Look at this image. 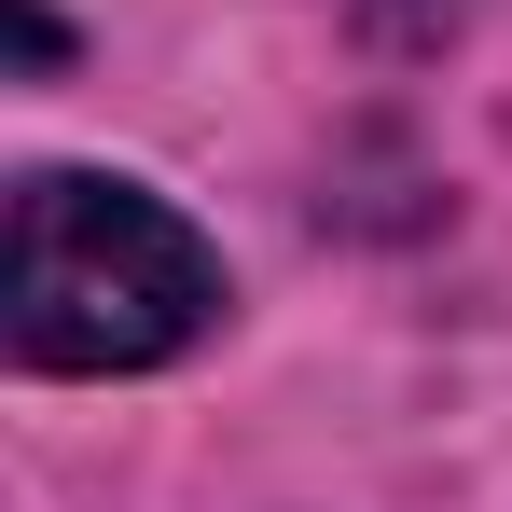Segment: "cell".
<instances>
[{
	"instance_id": "6da1fadb",
	"label": "cell",
	"mask_w": 512,
	"mask_h": 512,
	"mask_svg": "<svg viewBox=\"0 0 512 512\" xmlns=\"http://www.w3.org/2000/svg\"><path fill=\"white\" fill-rule=\"evenodd\" d=\"M222 319V250L139 180H14V360L28 374H153Z\"/></svg>"
}]
</instances>
